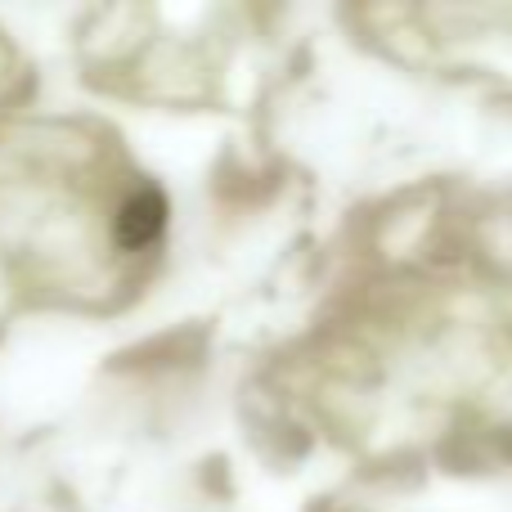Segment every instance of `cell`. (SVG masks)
Instances as JSON below:
<instances>
[{"label":"cell","mask_w":512,"mask_h":512,"mask_svg":"<svg viewBox=\"0 0 512 512\" xmlns=\"http://www.w3.org/2000/svg\"><path fill=\"white\" fill-rule=\"evenodd\" d=\"M167 225V198L158 189H140L131 203L117 212V243L122 248H149Z\"/></svg>","instance_id":"obj_1"}]
</instances>
